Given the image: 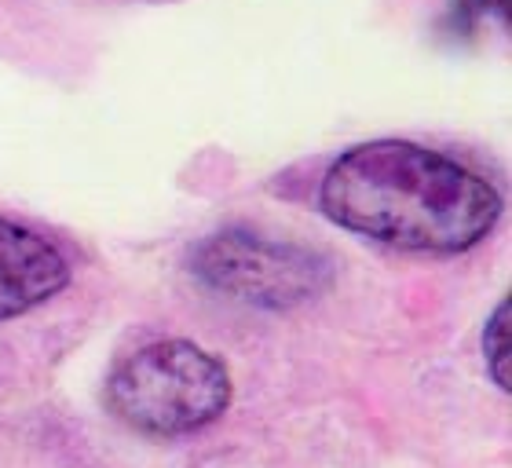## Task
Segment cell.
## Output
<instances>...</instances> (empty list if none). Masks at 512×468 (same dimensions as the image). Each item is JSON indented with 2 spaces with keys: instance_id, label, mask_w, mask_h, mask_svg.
Returning a JSON list of instances; mask_svg holds the SVG:
<instances>
[{
  "instance_id": "8992f818",
  "label": "cell",
  "mask_w": 512,
  "mask_h": 468,
  "mask_svg": "<svg viewBox=\"0 0 512 468\" xmlns=\"http://www.w3.org/2000/svg\"><path fill=\"white\" fill-rule=\"evenodd\" d=\"M454 19L465 30H472V26H480L487 19L509 22V0H454Z\"/></svg>"
},
{
  "instance_id": "7a4b0ae2",
  "label": "cell",
  "mask_w": 512,
  "mask_h": 468,
  "mask_svg": "<svg viewBox=\"0 0 512 468\" xmlns=\"http://www.w3.org/2000/svg\"><path fill=\"white\" fill-rule=\"evenodd\" d=\"M107 410L139 436L180 439L216 425L235 403L227 362L202 344L169 337L143 344L110 370Z\"/></svg>"
},
{
  "instance_id": "3957f363",
  "label": "cell",
  "mask_w": 512,
  "mask_h": 468,
  "mask_svg": "<svg viewBox=\"0 0 512 468\" xmlns=\"http://www.w3.org/2000/svg\"><path fill=\"white\" fill-rule=\"evenodd\" d=\"M191 275L209 293L246 308L289 311L333 286V260L311 245L227 227L191 249Z\"/></svg>"
},
{
  "instance_id": "6da1fadb",
  "label": "cell",
  "mask_w": 512,
  "mask_h": 468,
  "mask_svg": "<svg viewBox=\"0 0 512 468\" xmlns=\"http://www.w3.org/2000/svg\"><path fill=\"white\" fill-rule=\"evenodd\" d=\"M502 191L476 169L414 139L341 150L319 180V213L406 253H465L502 220Z\"/></svg>"
},
{
  "instance_id": "277c9868",
  "label": "cell",
  "mask_w": 512,
  "mask_h": 468,
  "mask_svg": "<svg viewBox=\"0 0 512 468\" xmlns=\"http://www.w3.org/2000/svg\"><path fill=\"white\" fill-rule=\"evenodd\" d=\"M70 286V260L33 227L0 216V322L44 308Z\"/></svg>"
},
{
  "instance_id": "5b68a950",
  "label": "cell",
  "mask_w": 512,
  "mask_h": 468,
  "mask_svg": "<svg viewBox=\"0 0 512 468\" xmlns=\"http://www.w3.org/2000/svg\"><path fill=\"white\" fill-rule=\"evenodd\" d=\"M483 362H487L491 384L509 392L512 388V300L509 297L498 300V308L491 311V319L483 326Z\"/></svg>"
}]
</instances>
